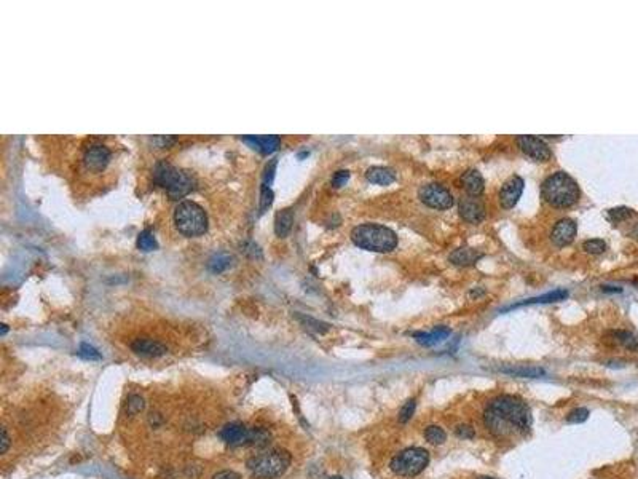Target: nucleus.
Segmentation results:
<instances>
[{
    "label": "nucleus",
    "mask_w": 638,
    "mask_h": 479,
    "mask_svg": "<svg viewBox=\"0 0 638 479\" xmlns=\"http://www.w3.org/2000/svg\"><path fill=\"white\" fill-rule=\"evenodd\" d=\"M484 422L496 438H507L512 433H527L531 428V411L524 399L511 395L495 398L484 412Z\"/></svg>",
    "instance_id": "obj_1"
},
{
    "label": "nucleus",
    "mask_w": 638,
    "mask_h": 479,
    "mask_svg": "<svg viewBox=\"0 0 638 479\" xmlns=\"http://www.w3.org/2000/svg\"><path fill=\"white\" fill-rule=\"evenodd\" d=\"M351 240L357 248L373 253H389L397 244V235L380 224H362L354 227Z\"/></svg>",
    "instance_id": "obj_2"
},
{
    "label": "nucleus",
    "mask_w": 638,
    "mask_h": 479,
    "mask_svg": "<svg viewBox=\"0 0 638 479\" xmlns=\"http://www.w3.org/2000/svg\"><path fill=\"white\" fill-rule=\"evenodd\" d=\"M541 194L549 205L557 208H568L579 200V187L570 174L565 171H557L543 182Z\"/></svg>",
    "instance_id": "obj_3"
},
{
    "label": "nucleus",
    "mask_w": 638,
    "mask_h": 479,
    "mask_svg": "<svg viewBox=\"0 0 638 479\" xmlns=\"http://www.w3.org/2000/svg\"><path fill=\"white\" fill-rule=\"evenodd\" d=\"M291 465V454L284 449H270L248 460L249 471L258 479H276Z\"/></svg>",
    "instance_id": "obj_4"
},
{
    "label": "nucleus",
    "mask_w": 638,
    "mask_h": 479,
    "mask_svg": "<svg viewBox=\"0 0 638 479\" xmlns=\"http://www.w3.org/2000/svg\"><path fill=\"white\" fill-rule=\"evenodd\" d=\"M153 179L160 187L165 188L171 198H181L188 192H192V188L195 187V179L192 174L179 168H174L166 162L156 163L153 171Z\"/></svg>",
    "instance_id": "obj_5"
},
{
    "label": "nucleus",
    "mask_w": 638,
    "mask_h": 479,
    "mask_svg": "<svg viewBox=\"0 0 638 479\" xmlns=\"http://www.w3.org/2000/svg\"><path fill=\"white\" fill-rule=\"evenodd\" d=\"M174 222L182 235L198 237L203 235L208 228L206 213L195 201H182L174 213Z\"/></svg>",
    "instance_id": "obj_6"
},
{
    "label": "nucleus",
    "mask_w": 638,
    "mask_h": 479,
    "mask_svg": "<svg viewBox=\"0 0 638 479\" xmlns=\"http://www.w3.org/2000/svg\"><path fill=\"white\" fill-rule=\"evenodd\" d=\"M429 463V452L422 447L405 449L401 454L394 455L389 463V468L399 476H416L422 473Z\"/></svg>",
    "instance_id": "obj_7"
},
{
    "label": "nucleus",
    "mask_w": 638,
    "mask_h": 479,
    "mask_svg": "<svg viewBox=\"0 0 638 479\" xmlns=\"http://www.w3.org/2000/svg\"><path fill=\"white\" fill-rule=\"evenodd\" d=\"M418 197L426 206L434 209H448L453 206V195L439 184H428L420 188Z\"/></svg>",
    "instance_id": "obj_8"
},
{
    "label": "nucleus",
    "mask_w": 638,
    "mask_h": 479,
    "mask_svg": "<svg viewBox=\"0 0 638 479\" xmlns=\"http://www.w3.org/2000/svg\"><path fill=\"white\" fill-rule=\"evenodd\" d=\"M110 157L112 154L107 146H104V144H91L90 147L85 149L82 163L88 173H101L109 165Z\"/></svg>",
    "instance_id": "obj_9"
},
{
    "label": "nucleus",
    "mask_w": 638,
    "mask_h": 479,
    "mask_svg": "<svg viewBox=\"0 0 638 479\" xmlns=\"http://www.w3.org/2000/svg\"><path fill=\"white\" fill-rule=\"evenodd\" d=\"M519 147L522 149L525 155H528L534 162H547L552 157V150L549 149L547 144L536 138V136H530V135H524L517 138Z\"/></svg>",
    "instance_id": "obj_10"
},
{
    "label": "nucleus",
    "mask_w": 638,
    "mask_h": 479,
    "mask_svg": "<svg viewBox=\"0 0 638 479\" xmlns=\"http://www.w3.org/2000/svg\"><path fill=\"white\" fill-rule=\"evenodd\" d=\"M219 436L230 446H251L252 428H246L243 424L231 422L219 431Z\"/></svg>",
    "instance_id": "obj_11"
},
{
    "label": "nucleus",
    "mask_w": 638,
    "mask_h": 479,
    "mask_svg": "<svg viewBox=\"0 0 638 479\" xmlns=\"http://www.w3.org/2000/svg\"><path fill=\"white\" fill-rule=\"evenodd\" d=\"M522 192H524V179H522L520 176H511L503 184L501 190H500L501 206L506 208V209L514 208L517 205Z\"/></svg>",
    "instance_id": "obj_12"
},
{
    "label": "nucleus",
    "mask_w": 638,
    "mask_h": 479,
    "mask_svg": "<svg viewBox=\"0 0 638 479\" xmlns=\"http://www.w3.org/2000/svg\"><path fill=\"white\" fill-rule=\"evenodd\" d=\"M460 216L466 222L477 224L485 217V206L481 201V198L466 195L460 200Z\"/></svg>",
    "instance_id": "obj_13"
},
{
    "label": "nucleus",
    "mask_w": 638,
    "mask_h": 479,
    "mask_svg": "<svg viewBox=\"0 0 638 479\" xmlns=\"http://www.w3.org/2000/svg\"><path fill=\"white\" fill-rule=\"evenodd\" d=\"M576 232H577L576 222L573 219L565 217V219H560L555 224V227L552 228V234H550V238H552V241L557 246H567L574 240Z\"/></svg>",
    "instance_id": "obj_14"
},
{
    "label": "nucleus",
    "mask_w": 638,
    "mask_h": 479,
    "mask_svg": "<svg viewBox=\"0 0 638 479\" xmlns=\"http://www.w3.org/2000/svg\"><path fill=\"white\" fill-rule=\"evenodd\" d=\"M131 350L141 356H149V358H156V356H163L166 355L168 348L165 343H162L160 340H153V339H136L131 343Z\"/></svg>",
    "instance_id": "obj_15"
},
{
    "label": "nucleus",
    "mask_w": 638,
    "mask_h": 479,
    "mask_svg": "<svg viewBox=\"0 0 638 479\" xmlns=\"http://www.w3.org/2000/svg\"><path fill=\"white\" fill-rule=\"evenodd\" d=\"M243 141L249 144V147L262 152V154H271L280 147L281 139L278 136H244Z\"/></svg>",
    "instance_id": "obj_16"
},
{
    "label": "nucleus",
    "mask_w": 638,
    "mask_h": 479,
    "mask_svg": "<svg viewBox=\"0 0 638 479\" xmlns=\"http://www.w3.org/2000/svg\"><path fill=\"white\" fill-rule=\"evenodd\" d=\"M461 184H463V187H465V190L468 192V195L478 197L484 192V178L477 169H468L465 174H463Z\"/></svg>",
    "instance_id": "obj_17"
},
{
    "label": "nucleus",
    "mask_w": 638,
    "mask_h": 479,
    "mask_svg": "<svg viewBox=\"0 0 638 479\" xmlns=\"http://www.w3.org/2000/svg\"><path fill=\"white\" fill-rule=\"evenodd\" d=\"M484 254L475 248H460L450 254V262L460 267H466L475 264Z\"/></svg>",
    "instance_id": "obj_18"
},
{
    "label": "nucleus",
    "mask_w": 638,
    "mask_h": 479,
    "mask_svg": "<svg viewBox=\"0 0 638 479\" xmlns=\"http://www.w3.org/2000/svg\"><path fill=\"white\" fill-rule=\"evenodd\" d=\"M448 336H450V329L445 328V326H439V328H436V329L431 331V332H415L413 334L415 340L420 345H426V347H431L434 343H439L444 339H447Z\"/></svg>",
    "instance_id": "obj_19"
},
{
    "label": "nucleus",
    "mask_w": 638,
    "mask_h": 479,
    "mask_svg": "<svg viewBox=\"0 0 638 479\" xmlns=\"http://www.w3.org/2000/svg\"><path fill=\"white\" fill-rule=\"evenodd\" d=\"M366 178L369 182L372 184H378V185H389L391 182H394L396 179V173L391 168H385V166H372L367 169Z\"/></svg>",
    "instance_id": "obj_20"
},
{
    "label": "nucleus",
    "mask_w": 638,
    "mask_h": 479,
    "mask_svg": "<svg viewBox=\"0 0 638 479\" xmlns=\"http://www.w3.org/2000/svg\"><path fill=\"white\" fill-rule=\"evenodd\" d=\"M567 297H568V291H565V289H557V291L547 293V294H544V296H540V297H531V299L524 300V302H519V303H515V305H511V307L507 309V310H511V309H517V307H522V305H531V303H552V302L565 300Z\"/></svg>",
    "instance_id": "obj_21"
},
{
    "label": "nucleus",
    "mask_w": 638,
    "mask_h": 479,
    "mask_svg": "<svg viewBox=\"0 0 638 479\" xmlns=\"http://www.w3.org/2000/svg\"><path fill=\"white\" fill-rule=\"evenodd\" d=\"M503 374L514 375V377H527V379H536V377L544 375V369L536 368V366H511V368H501Z\"/></svg>",
    "instance_id": "obj_22"
},
{
    "label": "nucleus",
    "mask_w": 638,
    "mask_h": 479,
    "mask_svg": "<svg viewBox=\"0 0 638 479\" xmlns=\"http://www.w3.org/2000/svg\"><path fill=\"white\" fill-rule=\"evenodd\" d=\"M294 222V214L291 209H283L276 214V221H274V232L278 237H286Z\"/></svg>",
    "instance_id": "obj_23"
},
{
    "label": "nucleus",
    "mask_w": 638,
    "mask_h": 479,
    "mask_svg": "<svg viewBox=\"0 0 638 479\" xmlns=\"http://www.w3.org/2000/svg\"><path fill=\"white\" fill-rule=\"evenodd\" d=\"M230 264H231V257L228 254H225V253H219V254H214L209 259L208 269L212 273H221V272L227 270L230 267Z\"/></svg>",
    "instance_id": "obj_24"
},
{
    "label": "nucleus",
    "mask_w": 638,
    "mask_h": 479,
    "mask_svg": "<svg viewBox=\"0 0 638 479\" xmlns=\"http://www.w3.org/2000/svg\"><path fill=\"white\" fill-rule=\"evenodd\" d=\"M613 334H614L616 340H617L622 347L629 348L630 352H638V337L635 336V334H632V332H629V331H616V332H613Z\"/></svg>",
    "instance_id": "obj_25"
},
{
    "label": "nucleus",
    "mask_w": 638,
    "mask_h": 479,
    "mask_svg": "<svg viewBox=\"0 0 638 479\" xmlns=\"http://www.w3.org/2000/svg\"><path fill=\"white\" fill-rule=\"evenodd\" d=\"M425 438H426V441H428V443L439 446V444H444V443H445V439H447V434H445V431H444L441 427H437V425H431V427H428V428L425 430Z\"/></svg>",
    "instance_id": "obj_26"
},
{
    "label": "nucleus",
    "mask_w": 638,
    "mask_h": 479,
    "mask_svg": "<svg viewBox=\"0 0 638 479\" xmlns=\"http://www.w3.org/2000/svg\"><path fill=\"white\" fill-rule=\"evenodd\" d=\"M156 246L158 244H156V240H155L152 232H149V230L141 232L139 237H137V248L139 250H142V251H153V250H156Z\"/></svg>",
    "instance_id": "obj_27"
},
{
    "label": "nucleus",
    "mask_w": 638,
    "mask_h": 479,
    "mask_svg": "<svg viewBox=\"0 0 638 479\" xmlns=\"http://www.w3.org/2000/svg\"><path fill=\"white\" fill-rule=\"evenodd\" d=\"M144 408H146V401H144V398L142 396H139V395H131L128 398V403H126V412L129 414V415H136V414H139L141 411H144Z\"/></svg>",
    "instance_id": "obj_28"
},
{
    "label": "nucleus",
    "mask_w": 638,
    "mask_h": 479,
    "mask_svg": "<svg viewBox=\"0 0 638 479\" xmlns=\"http://www.w3.org/2000/svg\"><path fill=\"white\" fill-rule=\"evenodd\" d=\"M630 216H633V209H630V208H626V206H619V208H613V209H610V211H608V219H610L611 222H619V221H624V219H627V217H630Z\"/></svg>",
    "instance_id": "obj_29"
},
{
    "label": "nucleus",
    "mask_w": 638,
    "mask_h": 479,
    "mask_svg": "<svg viewBox=\"0 0 638 479\" xmlns=\"http://www.w3.org/2000/svg\"><path fill=\"white\" fill-rule=\"evenodd\" d=\"M583 250L589 254H602L606 250V243L600 238H593V240H587L583 244Z\"/></svg>",
    "instance_id": "obj_30"
},
{
    "label": "nucleus",
    "mask_w": 638,
    "mask_h": 479,
    "mask_svg": "<svg viewBox=\"0 0 638 479\" xmlns=\"http://www.w3.org/2000/svg\"><path fill=\"white\" fill-rule=\"evenodd\" d=\"M78 356H80V358H83V359H90V361L101 359V353L96 350V348H94L93 345H90V343H82V345H80Z\"/></svg>",
    "instance_id": "obj_31"
},
{
    "label": "nucleus",
    "mask_w": 638,
    "mask_h": 479,
    "mask_svg": "<svg viewBox=\"0 0 638 479\" xmlns=\"http://www.w3.org/2000/svg\"><path fill=\"white\" fill-rule=\"evenodd\" d=\"M413 412H415V399H409L401 408V411H399V422L401 424H407L409 420L412 418Z\"/></svg>",
    "instance_id": "obj_32"
},
{
    "label": "nucleus",
    "mask_w": 638,
    "mask_h": 479,
    "mask_svg": "<svg viewBox=\"0 0 638 479\" xmlns=\"http://www.w3.org/2000/svg\"><path fill=\"white\" fill-rule=\"evenodd\" d=\"M587 417H589V411L586 408H577V409H574V411H571L568 414L567 422H570V424H583V422H586V420H587Z\"/></svg>",
    "instance_id": "obj_33"
},
{
    "label": "nucleus",
    "mask_w": 638,
    "mask_h": 479,
    "mask_svg": "<svg viewBox=\"0 0 638 479\" xmlns=\"http://www.w3.org/2000/svg\"><path fill=\"white\" fill-rule=\"evenodd\" d=\"M298 319H300V321L305 323L310 329H314L316 332H326V331L329 329V326H327L326 323L316 321V319H313V318H310V316H302V315H298Z\"/></svg>",
    "instance_id": "obj_34"
},
{
    "label": "nucleus",
    "mask_w": 638,
    "mask_h": 479,
    "mask_svg": "<svg viewBox=\"0 0 638 479\" xmlns=\"http://www.w3.org/2000/svg\"><path fill=\"white\" fill-rule=\"evenodd\" d=\"M273 201V192L268 185L262 187V197H260V213H264Z\"/></svg>",
    "instance_id": "obj_35"
},
{
    "label": "nucleus",
    "mask_w": 638,
    "mask_h": 479,
    "mask_svg": "<svg viewBox=\"0 0 638 479\" xmlns=\"http://www.w3.org/2000/svg\"><path fill=\"white\" fill-rule=\"evenodd\" d=\"M348 179H350V171H346V169L337 171L332 178V185L333 187H342V185H345V182Z\"/></svg>",
    "instance_id": "obj_36"
},
{
    "label": "nucleus",
    "mask_w": 638,
    "mask_h": 479,
    "mask_svg": "<svg viewBox=\"0 0 638 479\" xmlns=\"http://www.w3.org/2000/svg\"><path fill=\"white\" fill-rule=\"evenodd\" d=\"M455 433H456L458 438H463V439H472L475 436L474 430L469 425H460V427H456Z\"/></svg>",
    "instance_id": "obj_37"
},
{
    "label": "nucleus",
    "mask_w": 638,
    "mask_h": 479,
    "mask_svg": "<svg viewBox=\"0 0 638 479\" xmlns=\"http://www.w3.org/2000/svg\"><path fill=\"white\" fill-rule=\"evenodd\" d=\"M212 479H241V477H240V474H238V473H235V471L224 470V471L215 473V474L212 476Z\"/></svg>",
    "instance_id": "obj_38"
},
{
    "label": "nucleus",
    "mask_w": 638,
    "mask_h": 479,
    "mask_svg": "<svg viewBox=\"0 0 638 479\" xmlns=\"http://www.w3.org/2000/svg\"><path fill=\"white\" fill-rule=\"evenodd\" d=\"M8 446H10V436H8V433H7V428H2V439H0V452H2V454H7V451H8Z\"/></svg>",
    "instance_id": "obj_39"
},
{
    "label": "nucleus",
    "mask_w": 638,
    "mask_h": 479,
    "mask_svg": "<svg viewBox=\"0 0 638 479\" xmlns=\"http://www.w3.org/2000/svg\"><path fill=\"white\" fill-rule=\"evenodd\" d=\"M603 291H605V293H621L622 289H621V288H614V286H605V288H603Z\"/></svg>",
    "instance_id": "obj_40"
},
{
    "label": "nucleus",
    "mask_w": 638,
    "mask_h": 479,
    "mask_svg": "<svg viewBox=\"0 0 638 479\" xmlns=\"http://www.w3.org/2000/svg\"><path fill=\"white\" fill-rule=\"evenodd\" d=\"M477 479H495V477H488V476H481V477H477Z\"/></svg>",
    "instance_id": "obj_41"
},
{
    "label": "nucleus",
    "mask_w": 638,
    "mask_h": 479,
    "mask_svg": "<svg viewBox=\"0 0 638 479\" xmlns=\"http://www.w3.org/2000/svg\"><path fill=\"white\" fill-rule=\"evenodd\" d=\"M329 479H343V477H340V476H332V477H329Z\"/></svg>",
    "instance_id": "obj_42"
}]
</instances>
